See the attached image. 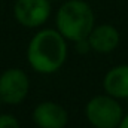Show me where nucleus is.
Returning a JSON list of instances; mask_svg holds the SVG:
<instances>
[{
    "label": "nucleus",
    "mask_w": 128,
    "mask_h": 128,
    "mask_svg": "<svg viewBox=\"0 0 128 128\" xmlns=\"http://www.w3.org/2000/svg\"><path fill=\"white\" fill-rule=\"evenodd\" d=\"M67 58V43L58 30H40L32 37L27 48V61L37 73L57 72Z\"/></svg>",
    "instance_id": "1"
},
{
    "label": "nucleus",
    "mask_w": 128,
    "mask_h": 128,
    "mask_svg": "<svg viewBox=\"0 0 128 128\" xmlns=\"http://www.w3.org/2000/svg\"><path fill=\"white\" fill-rule=\"evenodd\" d=\"M55 24L66 40L78 42L86 39L94 28V12L84 0H68L58 9Z\"/></svg>",
    "instance_id": "2"
},
{
    "label": "nucleus",
    "mask_w": 128,
    "mask_h": 128,
    "mask_svg": "<svg viewBox=\"0 0 128 128\" xmlns=\"http://www.w3.org/2000/svg\"><path fill=\"white\" fill-rule=\"evenodd\" d=\"M85 115L94 128H118L124 118V110L118 98L104 94L92 97L86 103Z\"/></svg>",
    "instance_id": "3"
},
{
    "label": "nucleus",
    "mask_w": 128,
    "mask_h": 128,
    "mask_svg": "<svg viewBox=\"0 0 128 128\" xmlns=\"http://www.w3.org/2000/svg\"><path fill=\"white\" fill-rule=\"evenodd\" d=\"M30 80L21 68H8L0 74V100L4 104H20L28 94Z\"/></svg>",
    "instance_id": "4"
},
{
    "label": "nucleus",
    "mask_w": 128,
    "mask_h": 128,
    "mask_svg": "<svg viewBox=\"0 0 128 128\" xmlns=\"http://www.w3.org/2000/svg\"><path fill=\"white\" fill-rule=\"evenodd\" d=\"M51 14L49 0H15L14 15L16 21L28 28L40 27Z\"/></svg>",
    "instance_id": "5"
},
{
    "label": "nucleus",
    "mask_w": 128,
    "mask_h": 128,
    "mask_svg": "<svg viewBox=\"0 0 128 128\" xmlns=\"http://www.w3.org/2000/svg\"><path fill=\"white\" fill-rule=\"evenodd\" d=\"M39 128H64L68 122V113L63 106L54 101L39 103L32 115Z\"/></svg>",
    "instance_id": "6"
},
{
    "label": "nucleus",
    "mask_w": 128,
    "mask_h": 128,
    "mask_svg": "<svg viewBox=\"0 0 128 128\" xmlns=\"http://www.w3.org/2000/svg\"><path fill=\"white\" fill-rule=\"evenodd\" d=\"M88 42L92 51L98 54H109L119 45V33L110 24H101L94 27L88 34Z\"/></svg>",
    "instance_id": "7"
},
{
    "label": "nucleus",
    "mask_w": 128,
    "mask_h": 128,
    "mask_svg": "<svg viewBox=\"0 0 128 128\" xmlns=\"http://www.w3.org/2000/svg\"><path fill=\"white\" fill-rule=\"evenodd\" d=\"M103 88L106 94L118 100L128 98V64H119L110 68L103 79Z\"/></svg>",
    "instance_id": "8"
},
{
    "label": "nucleus",
    "mask_w": 128,
    "mask_h": 128,
    "mask_svg": "<svg viewBox=\"0 0 128 128\" xmlns=\"http://www.w3.org/2000/svg\"><path fill=\"white\" fill-rule=\"evenodd\" d=\"M0 128H21L20 122L15 116L9 113H2L0 115Z\"/></svg>",
    "instance_id": "9"
},
{
    "label": "nucleus",
    "mask_w": 128,
    "mask_h": 128,
    "mask_svg": "<svg viewBox=\"0 0 128 128\" xmlns=\"http://www.w3.org/2000/svg\"><path fill=\"white\" fill-rule=\"evenodd\" d=\"M118 128H128V113L127 115H124V118H122L121 124L118 125Z\"/></svg>",
    "instance_id": "10"
},
{
    "label": "nucleus",
    "mask_w": 128,
    "mask_h": 128,
    "mask_svg": "<svg viewBox=\"0 0 128 128\" xmlns=\"http://www.w3.org/2000/svg\"><path fill=\"white\" fill-rule=\"evenodd\" d=\"M0 103H2V100H0Z\"/></svg>",
    "instance_id": "11"
}]
</instances>
